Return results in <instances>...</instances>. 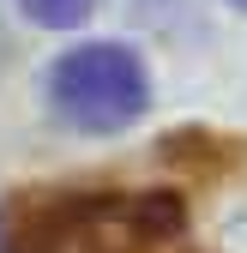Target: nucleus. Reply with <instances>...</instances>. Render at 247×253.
<instances>
[{
    "label": "nucleus",
    "mask_w": 247,
    "mask_h": 253,
    "mask_svg": "<svg viewBox=\"0 0 247 253\" xmlns=\"http://www.w3.org/2000/svg\"><path fill=\"white\" fill-rule=\"evenodd\" d=\"M187 235V211L169 193H67L30 199L12 217V253H169Z\"/></svg>",
    "instance_id": "f257e3e1"
},
{
    "label": "nucleus",
    "mask_w": 247,
    "mask_h": 253,
    "mask_svg": "<svg viewBox=\"0 0 247 253\" xmlns=\"http://www.w3.org/2000/svg\"><path fill=\"white\" fill-rule=\"evenodd\" d=\"M48 103L79 133H121L151 103V73L121 42H79L48 67Z\"/></svg>",
    "instance_id": "f03ea898"
},
{
    "label": "nucleus",
    "mask_w": 247,
    "mask_h": 253,
    "mask_svg": "<svg viewBox=\"0 0 247 253\" xmlns=\"http://www.w3.org/2000/svg\"><path fill=\"white\" fill-rule=\"evenodd\" d=\"M18 6L37 24H48V30H73V24H84V12L97 6V0H18Z\"/></svg>",
    "instance_id": "7ed1b4c3"
},
{
    "label": "nucleus",
    "mask_w": 247,
    "mask_h": 253,
    "mask_svg": "<svg viewBox=\"0 0 247 253\" xmlns=\"http://www.w3.org/2000/svg\"><path fill=\"white\" fill-rule=\"evenodd\" d=\"M235 6H241V12H247V0H235Z\"/></svg>",
    "instance_id": "20e7f679"
}]
</instances>
